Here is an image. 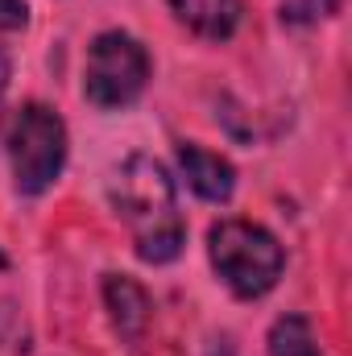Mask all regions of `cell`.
Instances as JSON below:
<instances>
[{
    "mask_svg": "<svg viewBox=\"0 0 352 356\" xmlns=\"http://www.w3.org/2000/svg\"><path fill=\"white\" fill-rule=\"evenodd\" d=\"M116 216L133 232V249L145 266L175 261L186 245V224L178 216V191L170 170L150 154H129L108 182Z\"/></svg>",
    "mask_w": 352,
    "mask_h": 356,
    "instance_id": "obj_1",
    "label": "cell"
},
{
    "mask_svg": "<svg viewBox=\"0 0 352 356\" xmlns=\"http://www.w3.org/2000/svg\"><path fill=\"white\" fill-rule=\"evenodd\" d=\"M13 186L21 195H46L67 166V124L46 104H21L4 133Z\"/></svg>",
    "mask_w": 352,
    "mask_h": 356,
    "instance_id": "obj_3",
    "label": "cell"
},
{
    "mask_svg": "<svg viewBox=\"0 0 352 356\" xmlns=\"http://www.w3.org/2000/svg\"><path fill=\"white\" fill-rule=\"evenodd\" d=\"M178 170L186 178V186L203 199V203H228L232 191H237V170L224 154L216 149H203L195 141H182L178 145Z\"/></svg>",
    "mask_w": 352,
    "mask_h": 356,
    "instance_id": "obj_5",
    "label": "cell"
},
{
    "mask_svg": "<svg viewBox=\"0 0 352 356\" xmlns=\"http://www.w3.org/2000/svg\"><path fill=\"white\" fill-rule=\"evenodd\" d=\"M265 348H269V356H323L319 353V340H315V327L303 315L273 319V327L265 336Z\"/></svg>",
    "mask_w": 352,
    "mask_h": 356,
    "instance_id": "obj_8",
    "label": "cell"
},
{
    "mask_svg": "<svg viewBox=\"0 0 352 356\" xmlns=\"http://www.w3.org/2000/svg\"><path fill=\"white\" fill-rule=\"evenodd\" d=\"M150 83V54L125 29H104L88 50L83 67V95L99 112H120L141 99Z\"/></svg>",
    "mask_w": 352,
    "mask_h": 356,
    "instance_id": "obj_4",
    "label": "cell"
},
{
    "mask_svg": "<svg viewBox=\"0 0 352 356\" xmlns=\"http://www.w3.org/2000/svg\"><path fill=\"white\" fill-rule=\"evenodd\" d=\"M207 257L211 269L220 273V282L237 294V298H262L278 286L286 253L278 245V236L253 224V220H220L207 232Z\"/></svg>",
    "mask_w": 352,
    "mask_h": 356,
    "instance_id": "obj_2",
    "label": "cell"
},
{
    "mask_svg": "<svg viewBox=\"0 0 352 356\" xmlns=\"http://www.w3.org/2000/svg\"><path fill=\"white\" fill-rule=\"evenodd\" d=\"M104 307H108V315H112V323H116V332L125 340H137L150 327V311H154L150 290L141 282L125 277V273H108L104 277Z\"/></svg>",
    "mask_w": 352,
    "mask_h": 356,
    "instance_id": "obj_6",
    "label": "cell"
},
{
    "mask_svg": "<svg viewBox=\"0 0 352 356\" xmlns=\"http://www.w3.org/2000/svg\"><path fill=\"white\" fill-rule=\"evenodd\" d=\"M4 83H8V58L0 54V95H4Z\"/></svg>",
    "mask_w": 352,
    "mask_h": 356,
    "instance_id": "obj_11",
    "label": "cell"
},
{
    "mask_svg": "<svg viewBox=\"0 0 352 356\" xmlns=\"http://www.w3.org/2000/svg\"><path fill=\"white\" fill-rule=\"evenodd\" d=\"M340 8V0H290L282 4V25H311L319 17H332Z\"/></svg>",
    "mask_w": 352,
    "mask_h": 356,
    "instance_id": "obj_9",
    "label": "cell"
},
{
    "mask_svg": "<svg viewBox=\"0 0 352 356\" xmlns=\"http://www.w3.org/2000/svg\"><path fill=\"white\" fill-rule=\"evenodd\" d=\"M29 25V4L25 0H0V33H17Z\"/></svg>",
    "mask_w": 352,
    "mask_h": 356,
    "instance_id": "obj_10",
    "label": "cell"
},
{
    "mask_svg": "<svg viewBox=\"0 0 352 356\" xmlns=\"http://www.w3.org/2000/svg\"><path fill=\"white\" fill-rule=\"evenodd\" d=\"M170 13L178 17V25H186L195 38L207 42H228L241 29V0H170Z\"/></svg>",
    "mask_w": 352,
    "mask_h": 356,
    "instance_id": "obj_7",
    "label": "cell"
}]
</instances>
